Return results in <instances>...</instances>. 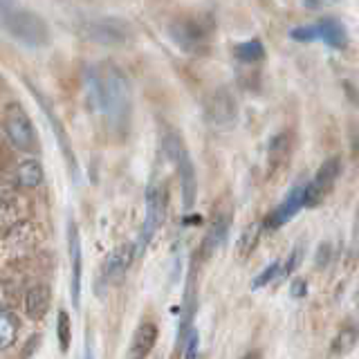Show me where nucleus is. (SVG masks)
<instances>
[{"label": "nucleus", "instance_id": "29", "mask_svg": "<svg viewBox=\"0 0 359 359\" xmlns=\"http://www.w3.org/2000/svg\"><path fill=\"white\" fill-rule=\"evenodd\" d=\"M198 348H200V332L194 328L187 334V339H184L182 346H180V351H182L184 359H196L198 357Z\"/></svg>", "mask_w": 359, "mask_h": 359}, {"label": "nucleus", "instance_id": "23", "mask_svg": "<svg viewBox=\"0 0 359 359\" xmlns=\"http://www.w3.org/2000/svg\"><path fill=\"white\" fill-rule=\"evenodd\" d=\"M263 231H265V229H263V222L247 224V227L243 229L238 243H236V247H238V256H241V258L250 256V254L256 250V245H258V241H261V233H263Z\"/></svg>", "mask_w": 359, "mask_h": 359}, {"label": "nucleus", "instance_id": "16", "mask_svg": "<svg viewBox=\"0 0 359 359\" xmlns=\"http://www.w3.org/2000/svg\"><path fill=\"white\" fill-rule=\"evenodd\" d=\"M50 306H52V292L48 285L34 283L32 287H27L25 299H22V308H25V314L32 321H41L50 312Z\"/></svg>", "mask_w": 359, "mask_h": 359}, {"label": "nucleus", "instance_id": "3", "mask_svg": "<svg viewBox=\"0 0 359 359\" xmlns=\"http://www.w3.org/2000/svg\"><path fill=\"white\" fill-rule=\"evenodd\" d=\"M213 22L205 16H177L168 22V36L191 56H202L209 52Z\"/></svg>", "mask_w": 359, "mask_h": 359}, {"label": "nucleus", "instance_id": "28", "mask_svg": "<svg viewBox=\"0 0 359 359\" xmlns=\"http://www.w3.org/2000/svg\"><path fill=\"white\" fill-rule=\"evenodd\" d=\"M348 258H351V263H359V205H357V211H355L351 243H348Z\"/></svg>", "mask_w": 359, "mask_h": 359}, {"label": "nucleus", "instance_id": "33", "mask_svg": "<svg viewBox=\"0 0 359 359\" xmlns=\"http://www.w3.org/2000/svg\"><path fill=\"white\" fill-rule=\"evenodd\" d=\"M351 155H353V162L359 168V126L351 130Z\"/></svg>", "mask_w": 359, "mask_h": 359}, {"label": "nucleus", "instance_id": "37", "mask_svg": "<svg viewBox=\"0 0 359 359\" xmlns=\"http://www.w3.org/2000/svg\"><path fill=\"white\" fill-rule=\"evenodd\" d=\"M357 303H359V287H357Z\"/></svg>", "mask_w": 359, "mask_h": 359}, {"label": "nucleus", "instance_id": "24", "mask_svg": "<svg viewBox=\"0 0 359 359\" xmlns=\"http://www.w3.org/2000/svg\"><path fill=\"white\" fill-rule=\"evenodd\" d=\"M56 339H59L61 353L70 351V341H72V321L70 314L65 310H59V317H56Z\"/></svg>", "mask_w": 359, "mask_h": 359}, {"label": "nucleus", "instance_id": "31", "mask_svg": "<svg viewBox=\"0 0 359 359\" xmlns=\"http://www.w3.org/2000/svg\"><path fill=\"white\" fill-rule=\"evenodd\" d=\"M41 341H43V334H32L29 339H27V344L22 346V351H20V359H29L34 353L39 351V346H41Z\"/></svg>", "mask_w": 359, "mask_h": 359}, {"label": "nucleus", "instance_id": "20", "mask_svg": "<svg viewBox=\"0 0 359 359\" xmlns=\"http://www.w3.org/2000/svg\"><path fill=\"white\" fill-rule=\"evenodd\" d=\"M290 153H292V135L287 130L274 135L269 140V151H267V160L269 166H272V173L276 171L278 166H283L290 160Z\"/></svg>", "mask_w": 359, "mask_h": 359}, {"label": "nucleus", "instance_id": "9", "mask_svg": "<svg viewBox=\"0 0 359 359\" xmlns=\"http://www.w3.org/2000/svg\"><path fill=\"white\" fill-rule=\"evenodd\" d=\"M238 117L236 99L227 88H218L205 101V119L211 128H229Z\"/></svg>", "mask_w": 359, "mask_h": 359}, {"label": "nucleus", "instance_id": "34", "mask_svg": "<svg viewBox=\"0 0 359 359\" xmlns=\"http://www.w3.org/2000/svg\"><path fill=\"white\" fill-rule=\"evenodd\" d=\"M344 88H346V97L351 99L355 106H359V88L353 86L351 81H344Z\"/></svg>", "mask_w": 359, "mask_h": 359}, {"label": "nucleus", "instance_id": "25", "mask_svg": "<svg viewBox=\"0 0 359 359\" xmlns=\"http://www.w3.org/2000/svg\"><path fill=\"white\" fill-rule=\"evenodd\" d=\"M303 261V243H297L292 247V252L287 254L285 263H280V278H287L290 274H294V269L301 265Z\"/></svg>", "mask_w": 359, "mask_h": 359}, {"label": "nucleus", "instance_id": "26", "mask_svg": "<svg viewBox=\"0 0 359 359\" xmlns=\"http://www.w3.org/2000/svg\"><path fill=\"white\" fill-rule=\"evenodd\" d=\"M290 39L297 41V43H312V41H319V29H317V22L312 25H297L290 29Z\"/></svg>", "mask_w": 359, "mask_h": 359}, {"label": "nucleus", "instance_id": "36", "mask_svg": "<svg viewBox=\"0 0 359 359\" xmlns=\"http://www.w3.org/2000/svg\"><path fill=\"white\" fill-rule=\"evenodd\" d=\"M83 359H95V357H93V346H90V339H88V344H86V353H83Z\"/></svg>", "mask_w": 359, "mask_h": 359}, {"label": "nucleus", "instance_id": "19", "mask_svg": "<svg viewBox=\"0 0 359 359\" xmlns=\"http://www.w3.org/2000/svg\"><path fill=\"white\" fill-rule=\"evenodd\" d=\"M18 332H20L18 314L5 306L0 310V351H9V348L16 344Z\"/></svg>", "mask_w": 359, "mask_h": 359}, {"label": "nucleus", "instance_id": "15", "mask_svg": "<svg viewBox=\"0 0 359 359\" xmlns=\"http://www.w3.org/2000/svg\"><path fill=\"white\" fill-rule=\"evenodd\" d=\"M157 344V325L153 321H142L137 328H135L130 337V346H128V359H146Z\"/></svg>", "mask_w": 359, "mask_h": 359}, {"label": "nucleus", "instance_id": "35", "mask_svg": "<svg viewBox=\"0 0 359 359\" xmlns=\"http://www.w3.org/2000/svg\"><path fill=\"white\" fill-rule=\"evenodd\" d=\"M241 359H263V353L261 351H247Z\"/></svg>", "mask_w": 359, "mask_h": 359}, {"label": "nucleus", "instance_id": "18", "mask_svg": "<svg viewBox=\"0 0 359 359\" xmlns=\"http://www.w3.org/2000/svg\"><path fill=\"white\" fill-rule=\"evenodd\" d=\"M357 344H359V323L348 321L346 325H341V330L332 337L330 353L334 357H344L348 353H353Z\"/></svg>", "mask_w": 359, "mask_h": 359}, {"label": "nucleus", "instance_id": "27", "mask_svg": "<svg viewBox=\"0 0 359 359\" xmlns=\"http://www.w3.org/2000/svg\"><path fill=\"white\" fill-rule=\"evenodd\" d=\"M278 276H280V263H278V261L269 263V265L263 269V272L252 280V290H261V287H265V285L272 283V280L278 278Z\"/></svg>", "mask_w": 359, "mask_h": 359}, {"label": "nucleus", "instance_id": "22", "mask_svg": "<svg viewBox=\"0 0 359 359\" xmlns=\"http://www.w3.org/2000/svg\"><path fill=\"white\" fill-rule=\"evenodd\" d=\"M233 56L243 63H261L265 59V45L263 41L252 39V41H243V43H236L231 48Z\"/></svg>", "mask_w": 359, "mask_h": 359}, {"label": "nucleus", "instance_id": "4", "mask_svg": "<svg viewBox=\"0 0 359 359\" xmlns=\"http://www.w3.org/2000/svg\"><path fill=\"white\" fill-rule=\"evenodd\" d=\"M164 153L168 160L173 162L175 171L180 175V189H182V205L189 211L196 202V191H198V180H196V166L191 162V155L184 146V140L177 133H166L164 135Z\"/></svg>", "mask_w": 359, "mask_h": 359}, {"label": "nucleus", "instance_id": "5", "mask_svg": "<svg viewBox=\"0 0 359 359\" xmlns=\"http://www.w3.org/2000/svg\"><path fill=\"white\" fill-rule=\"evenodd\" d=\"M76 32L83 41L110 45V48L112 45H128L135 41V32L130 27V22L117 16H99V18L83 20L76 27Z\"/></svg>", "mask_w": 359, "mask_h": 359}, {"label": "nucleus", "instance_id": "8", "mask_svg": "<svg viewBox=\"0 0 359 359\" xmlns=\"http://www.w3.org/2000/svg\"><path fill=\"white\" fill-rule=\"evenodd\" d=\"M339 173H341V160L337 155L328 157V160L317 168L314 177L306 184V207H317L319 202H323L325 196L334 189Z\"/></svg>", "mask_w": 359, "mask_h": 359}, {"label": "nucleus", "instance_id": "10", "mask_svg": "<svg viewBox=\"0 0 359 359\" xmlns=\"http://www.w3.org/2000/svg\"><path fill=\"white\" fill-rule=\"evenodd\" d=\"M303 207H306V184H294L287 191V196L265 216L263 229L265 231L280 229L285 222H290L292 218H294Z\"/></svg>", "mask_w": 359, "mask_h": 359}, {"label": "nucleus", "instance_id": "21", "mask_svg": "<svg viewBox=\"0 0 359 359\" xmlns=\"http://www.w3.org/2000/svg\"><path fill=\"white\" fill-rule=\"evenodd\" d=\"M16 184L22 187V189H36L41 187V182L45 180V171L39 160H25L16 166Z\"/></svg>", "mask_w": 359, "mask_h": 359}, {"label": "nucleus", "instance_id": "11", "mask_svg": "<svg viewBox=\"0 0 359 359\" xmlns=\"http://www.w3.org/2000/svg\"><path fill=\"white\" fill-rule=\"evenodd\" d=\"M67 254H70V297L74 310L81 308V276H83V252L81 233L74 220L67 222Z\"/></svg>", "mask_w": 359, "mask_h": 359}, {"label": "nucleus", "instance_id": "1", "mask_svg": "<svg viewBox=\"0 0 359 359\" xmlns=\"http://www.w3.org/2000/svg\"><path fill=\"white\" fill-rule=\"evenodd\" d=\"M86 93L90 108L112 137H123L133 121V86L115 61H99L86 67Z\"/></svg>", "mask_w": 359, "mask_h": 359}, {"label": "nucleus", "instance_id": "7", "mask_svg": "<svg viewBox=\"0 0 359 359\" xmlns=\"http://www.w3.org/2000/svg\"><path fill=\"white\" fill-rule=\"evenodd\" d=\"M164 213H166V189L157 182V180H151L149 187H146L144 222H142V229H140V238H137V243H135L137 254H142L146 247L151 245V241L155 238L157 229H160L162 222H164Z\"/></svg>", "mask_w": 359, "mask_h": 359}, {"label": "nucleus", "instance_id": "17", "mask_svg": "<svg viewBox=\"0 0 359 359\" xmlns=\"http://www.w3.org/2000/svg\"><path fill=\"white\" fill-rule=\"evenodd\" d=\"M319 41H323L332 50H346L348 48V29L346 25L334 16H323L317 20Z\"/></svg>", "mask_w": 359, "mask_h": 359}, {"label": "nucleus", "instance_id": "30", "mask_svg": "<svg viewBox=\"0 0 359 359\" xmlns=\"http://www.w3.org/2000/svg\"><path fill=\"white\" fill-rule=\"evenodd\" d=\"M330 256H332V245L330 243H319L317 254H314V267L323 269L325 265L330 263Z\"/></svg>", "mask_w": 359, "mask_h": 359}, {"label": "nucleus", "instance_id": "2", "mask_svg": "<svg viewBox=\"0 0 359 359\" xmlns=\"http://www.w3.org/2000/svg\"><path fill=\"white\" fill-rule=\"evenodd\" d=\"M0 25L11 39L27 45V48H48L50 45V27L36 11L20 7L7 0H0Z\"/></svg>", "mask_w": 359, "mask_h": 359}, {"label": "nucleus", "instance_id": "14", "mask_svg": "<svg viewBox=\"0 0 359 359\" xmlns=\"http://www.w3.org/2000/svg\"><path fill=\"white\" fill-rule=\"evenodd\" d=\"M229 224H231V218H229V213H224V211H220L218 216L213 218L211 227L207 229L205 238H202V245H200L202 261L211 258L224 245V241H227V236H229Z\"/></svg>", "mask_w": 359, "mask_h": 359}, {"label": "nucleus", "instance_id": "6", "mask_svg": "<svg viewBox=\"0 0 359 359\" xmlns=\"http://www.w3.org/2000/svg\"><path fill=\"white\" fill-rule=\"evenodd\" d=\"M3 133L7 142L20 153H36L39 151V135L34 130V121L27 110L16 101L5 106L3 110Z\"/></svg>", "mask_w": 359, "mask_h": 359}, {"label": "nucleus", "instance_id": "12", "mask_svg": "<svg viewBox=\"0 0 359 359\" xmlns=\"http://www.w3.org/2000/svg\"><path fill=\"white\" fill-rule=\"evenodd\" d=\"M29 86V93L34 95V99L39 101L41 104V108H43V112H45V117H48V121H50V128H52V133H54V137H56V142H59V149H61V153H63V160H65V164H67V168H70V173L74 175V180L79 177V164H76V155H74V151H72V142H70V137H67V133H65V128H63V123H61V119L56 117V112H52V106H50V101L45 99L36 88H34L32 83H27Z\"/></svg>", "mask_w": 359, "mask_h": 359}, {"label": "nucleus", "instance_id": "32", "mask_svg": "<svg viewBox=\"0 0 359 359\" xmlns=\"http://www.w3.org/2000/svg\"><path fill=\"white\" fill-rule=\"evenodd\" d=\"M308 294V283H306V278H294L290 283V297L292 299H303Z\"/></svg>", "mask_w": 359, "mask_h": 359}, {"label": "nucleus", "instance_id": "13", "mask_svg": "<svg viewBox=\"0 0 359 359\" xmlns=\"http://www.w3.org/2000/svg\"><path fill=\"white\" fill-rule=\"evenodd\" d=\"M137 254V247L135 245H119L115 247L108 256L104 265H101V272H99V283L101 285H112V283H119V280L126 276L128 267L133 265V258Z\"/></svg>", "mask_w": 359, "mask_h": 359}]
</instances>
